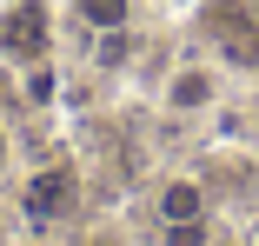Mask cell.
Instances as JSON below:
<instances>
[{"instance_id": "cell-5", "label": "cell", "mask_w": 259, "mask_h": 246, "mask_svg": "<svg viewBox=\"0 0 259 246\" xmlns=\"http://www.w3.org/2000/svg\"><path fill=\"white\" fill-rule=\"evenodd\" d=\"M73 20H80V27H93V33H126L133 0H73Z\"/></svg>"}, {"instance_id": "cell-1", "label": "cell", "mask_w": 259, "mask_h": 246, "mask_svg": "<svg viewBox=\"0 0 259 246\" xmlns=\"http://www.w3.org/2000/svg\"><path fill=\"white\" fill-rule=\"evenodd\" d=\"M47 40H54L47 0H7L0 7V60H40Z\"/></svg>"}, {"instance_id": "cell-8", "label": "cell", "mask_w": 259, "mask_h": 246, "mask_svg": "<svg viewBox=\"0 0 259 246\" xmlns=\"http://www.w3.org/2000/svg\"><path fill=\"white\" fill-rule=\"evenodd\" d=\"M87 246H120V239H113V233H93V239H87Z\"/></svg>"}, {"instance_id": "cell-3", "label": "cell", "mask_w": 259, "mask_h": 246, "mask_svg": "<svg viewBox=\"0 0 259 246\" xmlns=\"http://www.w3.org/2000/svg\"><path fill=\"white\" fill-rule=\"evenodd\" d=\"M153 213H160V226L206 220V193H199V180H166V186H160V200H153Z\"/></svg>"}, {"instance_id": "cell-7", "label": "cell", "mask_w": 259, "mask_h": 246, "mask_svg": "<svg viewBox=\"0 0 259 246\" xmlns=\"http://www.w3.org/2000/svg\"><path fill=\"white\" fill-rule=\"evenodd\" d=\"M7 167H14V133L0 127V173H7Z\"/></svg>"}, {"instance_id": "cell-6", "label": "cell", "mask_w": 259, "mask_h": 246, "mask_svg": "<svg viewBox=\"0 0 259 246\" xmlns=\"http://www.w3.org/2000/svg\"><path fill=\"white\" fill-rule=\"evenodd\" d=\"M166 246H206V220H186V226H166Z\"/></svg>"}, {"instance_id": "cell-2", "label": "cell", "mask_w": 259, "mask_h": 246, "mask_svg": "<svg viewBox=\"0 0 259 246\" xmlns=\"http://www.w3.org/2000/svg\"><path fill=\"white\" fill-rule=\"evenodd\" d=\"M213 100H220V73H213V67H199V60L173 67V80H166V113H206Z\"/></svg>"}, {"instance_id": "cell-4", "label": "cell", "mask_w": 259, "mask_h": 246, "mask_svg": "<svg viewBox=\"0 0 259 246\" xmlns=\"http://www.w3.org/2000/svg\"><path fill=\"white\" fill-rule=\"evenodd\" d=\"M67 207H73V173H40L27 186V213L33 220H60Z\"/></svg>"}]
</instances>
